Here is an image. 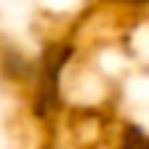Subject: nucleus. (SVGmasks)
Wrapping results in <instances>:
<instances>
[{"label":"nucleus","mask_w":149,"mask_h":149,"mask_svg":"<svg viewBox=\"0 0 149 149\" xmlns=\"http://www.w3.org/2000/svg\"><path fill=\"white\" fill-rule=\"evenodd\" d=\"M116 149H149V133L141 124L127 122L122 127V135H119V146Z\"/></svg>","instance_id":"f257e3e1"},{"label":"nucleus","mask_w":149,"mask_h":149,"mask_svg":"<svg viewBox=\"0 0 149 149\" xmlns=\"http://www.w3.org/2000/svg\"><path fill=\"white\" fill-rule=\"evenodd\" d=\"M116 6H124V8L133 11H149V0H113Z\"/></svg>","instance_id":"f03ea898"}]
</instances>
